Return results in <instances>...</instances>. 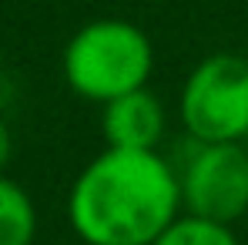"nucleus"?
<instances>
[{"instance_id": "obj_1", "label": "nucleus", "mask_w": 248, "mask_h": 245, "mask_svg": "<svg viewBox=\"0 0 248 245\" xmlns=\"http://www.w3.org/2000/svg\"><path fill=\"white\" fill-rule=\"evenodd\" d=\"M181 212L178 164L161 151L104 145L67 192V225L84 245H151Z\"/></svg>"}, {"instance_id": "obj_2", "label": "nucleus", "mask_w": 248, "mask_h": 245, "mask_svg": "<svg viewBox=\"0 0 248 245\" xmlns=\"http://www.w3.org/2000/svg\"><path fill=\"white\" fill-rule=\"evenodd\" d=\"M61 74L71 94L101 108L127 91L148 87L155 74V44L144 27L124 17H97L67 37Z\"/></svg>"}, {"instance_id": "obj_3", "label": "nucleus", "mask_w": 248, "mask_h": 245, "mask_svg": "<svg viewBox=\"0 0 248 245\" xmlns=\"http://www.w3.org/2000/svg\"><path fill=\"white\" fill-rule=\"evenodd\" d=\"M178 121L188 141L218 145L248 138V57L215 50L202 57L178 91Z\"/></svg>"}, {"instance_id": "obj_4", "label": "nucleus", "mask_w": 248, "mask_h": 245, "mask_svg": "<svg viewBox=\"0 0 248 245\" xmlns=\"http://www.w3.org/2000/svg\"><path fill=\"white\" fill-rule=\"evenodd\" d=\"M181 202L188 215L235 225L248 215V148L245 141H191L178 164Z\"/></svg>"}, {"instance_id": "obj_5", "label": "nucleus", "mask_w": 248, "mask_h": 245, "mask_svg": "<svg viewBox=\"0 0 248 245\" xmlns=\"http://www.w3.org/2000/svg\"><path fill=\"white\" fill-rule=\"evenodd\" d=\"M101 138L108 148L161 151L168 138V108L151 87L127 91L101 104Z\"/></svg>"}, {"instance_id": "obj_6", "label": "nucleus", "mask_w": 248, "mask_h": 245, "mask_svg": "<svg viewBox=\"0 0 248 245\" xmlns=\"http://www.w3.org/2000/svg\"><path fill=\"white\" fill-rule=\"evenodd\" d=\"M37 229H41V218L31 192L3 171L0 175V245H34Z\"/></svg>"}, {"instance_id": "obj_7", "label": "nucleus", "mask_w": 248, "mask_h": 245, "mask_svg": "<svg viewBox=\"0 0 248 245\" xmlns=\"http://www.w3.org/2000/svg\"><path fill=\"white\" fill-rule=\"evenodd\" d=\"M151 245H245V242L238 239L235 225L181 212Z\"/></svg>"}, {"instance_id": "obj_8", "label": "nucleus", "mask_w": 248, "mask_h": 245, "mask_svg": "<svg viewBox=\"0 0 248 245\" xmlns=\"http://www.w3.org/2000/svg\"><path fill=\"white\" fill-rule=\"evenodd\" d=\"M10 158H14V131H10V124L0 118V175L7 171Z\"/></svg>"}, {"instance_id": "obj_9", "label": "nucleus", "mask_w": 248, "mask_h": 245, "mask_svg": "<svg viewBox=\"0 0 248 245\" xmlns=\"http://www.w3.org/2000/svg\"><path fill=\"white\" fill-rule=\"evenodd\" d=\"M81 245H84V242H81Z\"/></svg>"}]
</instances>
